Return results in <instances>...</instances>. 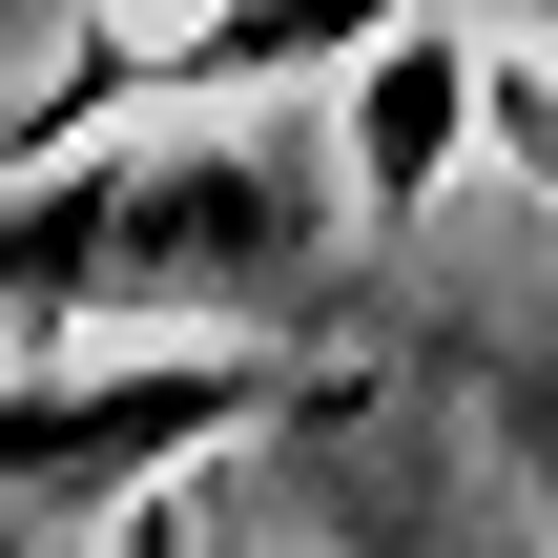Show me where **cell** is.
I'll list each match as a JSON object with an SVG mask.
<instances>
[{
  "mask_svg": "<svg viewBox=\"0 0 558 558\" xmlns=\"http://www.w3.org/2000/svg\"><path fill=\"white\" fill-rule=\"evenodd\" d=\"M331 186H352L331 145L228 104L83 124V166L0 207V311H290L331 269Z\"/></svg>",
  "mask_w": 558,
  "mask_h": 558,
  "instance_id": "1",
  "label": "cell"
},
{
  "mask_svg": "<svg viewBox=\"0 0 558 558\" xmlns=\"http://www.w3.org/2000/svg\"><path fill=\"white\" fill-rule=\"evenodd\" d=\"M497 414H518V456L558 476V352H538V373H497Z\"/></svg>",
  "mask_w": 558,
  "mask_h": 558,
  "instance_id": "4",
  "label": "cell"
},
{
  "mask_svg": "<svg viewBox=\"0 0 558 558\" xmlns=\"http://www.w3.org/2000/svg\"><path fill=\"white\" fill-rule=\"evenodd\" d=\"M476 21H393L373 62H352V228H414L435 207V166H456V124H476Z\"/></svg>",
  "mask_w": 558,
  "mask_h": 558,
  "instance_id": "3",
  "label": "cell"
},
{
  "mask_svg": "<svg viewBox=\"0 0 558 558\" xmlns=\"http://www.w3.org/2000/svg\"><path fill=\"white\" fill-rule=\"evenodd\" d=\"M269 414V352H104V373H0V518H83L207 435Z\"/></svg>",
  "mask_w": 558,
  "mask_h": 558,
  "instance_id": "2",
  "label": "cell"
}]
</instances>
